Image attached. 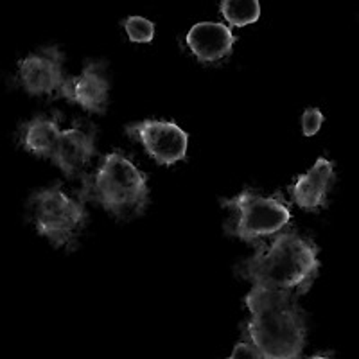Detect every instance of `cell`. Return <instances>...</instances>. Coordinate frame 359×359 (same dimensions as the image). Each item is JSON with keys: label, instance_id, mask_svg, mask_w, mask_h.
I'll use <instances>...</instances> for the list:
<instances>
[{"label": "cell", "instance_id": "1", "mask_svg": "<svg viewBox=\"0 0 359 359\" xmlns=\"http://www.w3.org/2000/svg\"><path fill=\"white\" fill-rule=\"evenodd\" d=\"M245 302L252 314L246 336L264 359H300L306 345V320L294 294L253 286Z\"/></svg>", "mask_w": 359, "mask_h": 359}, {"label": "cell", "instance_id": "2", "mask_svg": "<svg viewBox=\"0 0 359 359\" xmlns=\"http://www.w3.org/2000/svg\"><path fill=\"white\" fill-rule=\"evenodd\" d=\"M320 271L318 246L294 232L278 233L271 245L239 266V275L253 286L302 294L313 286Z\"/></svg>", "mask_w": 359, "mask_h": 359}, {"label": "cell", "instance_id": "3", "mask_svg": "<svg viewBox=\"0 0 359 359\" xmlns=\"http://www.w3.org/2000/svg\"><path fill=\"white\" fill-rule=\"evenodd\" d=\"M83 200H92L117 217L142 214L149 203L147 176L124 153L111 151L83 185Z\"/></svg>", "mask_w": 359, "mask_h": 359}, {"label": "cell", "instance_id": "4", "mask_svg": "<svg viewBox=\"0 0 359 359\" xmlns=\"http://www.w3.org/2000/svg\"><path fill=\"white\" fill-rule=\"evenodd\" d=\"M83 201L69 196L60 185L34 192L29 207L38 233L54 246L72 245L88 219Z\"/></svg>", "mask_w": 359, "mask_h": 359}, {"label": "cell", "instance_id": "5", "mask_svg": "<svg viewBox=\"0 0 359 359\" xmlns=\"http://www.w3.org/2000/svg\"><path fill=\"white\" fill-rule=\"evenodd\" d=\"M219 203L236 216L226 224V232L245 243H255L275 236L286 229L291 221V210L284 201L261 196L253 191H243L237 196L221 200Z\"/></svg>", "mask_w": 359, "mask_h": 359}, {"label": "cell", "instance_id": "6", "mask_svg": "<svg viewBox=\"0 0 359 359\" xmlns=\"http://www.w3.org/2000/svg\"><path fill=\"white\" fill-rule=\"evenodd\" d=\"M126 133L144 146L160 165H172L187 156L189 135L172 121H142L128 124Z\"/></svg>", "mask_w": 359, "mask_h": 359}, {"label": "cell", "instance_id": "7", "mask_svg": "<svg viewBox=\"0 0 359 359\" xmlns=\"http://www.w3.org/2000/svg\"><path fill=\"white\" fill-rule=\"evenodd\" d=\"M65 79L63 54L57 47H45L18 63V83L31 95H60Z\"/></svg>", "mask_w": 359, "mask_h": 359}, {"label": "cell", "instance_id": "8", "mask_svg": "<svg viewBox=\"0 0 359 359\" xmlns=\"http://www.w3.org/2000/svg\"><path fill=\"white\" fill-rule=\"evenodd\" d=\"M110 83L107 69L99 62H90L76 78H67L60 95L90 114H102L108 107Z\"/></svg>", "mask_w": 359, "mask_h": 359}, {"label": "cell", "instance_id": "9", "mask_svg": "<svg viewBox=\"0 0 359 359\" xmlns=\"http://www.w3.org/2000/svg\"><path fill=\"white\" fill-rule=\"evenodd\" d=\"M94 153V135L83 128H70V130H62L50 160L62 169L67 178H76L85 171Z\"/></svg>", "mask_w": 359, "mask_h": 359}, {"label": "cell", "instance_id": "10", "mask_svg": "<svg viewBox=\"0 0 359 359\" xmlns=\"http://www.w3.org/2000/svg\"><path fill=\"white\" fill-rule=\"evenodd\" d=\"M185 41L198 62L216 63L232 53L236 36L229 25L219 22H200L192 25Z\"/></svg>", "mask_w": 359, "mask_h": 359}, {"label": "cell", "instance_id": "11", "mask_svg": "<svg viewBox=\"0 0 359 359\" xmlns=\"http://www.w3.org/2000/svg\"><path fill=\"white\" fill-rule=\"evenodd\" d=\"M334 182V163L318 158L307 172L298 176L290 187L291 200L300 208L316 210L327 203V194Z\"/></svg>", "mask_w": 359, "mask_h": 359}, {"label": "cell", "instance_id": "12", "mask_svg": "<svg viewBox=\"0 0 359 359\" xmlns=\"http://www.w3.org/2000/svg\"><path fill=\"white\" fill-rule=\"evenodd\" d=\"M62 135V130L57 126L56 117H34L22 128V146L29 153L36 156H49L53 155L54 147H56L57 139Z\"/></svg>", "mask_w": 359, "mask_h": 359}, {"label": "cell", "instance_id": "13", "mask_svg": "<svg viewBox=\"0 0 359 359\" xmlns=\"http://www.w3.org/2000/svg\"><path fill=\"white\" fill-rule=\"evenodd\" d=\"M221 15L233 27L255 24L261 17L259 0H221Z\"/></svg>", "mask_w": 359, "mask_h": 359}, {"label": "cell", "instance_id": "14", "mask_svg": "<svg viewBox=\"0 0 359 359\" xmlns=\"http://www.w3.org/2000/svg\"><path fill=\"white\" fill-rule=\"evenodd\" d=\"M124 29L135 43H149L155 38V24L144 17H130L124 20Z\"/></svg>", "mask_w": 359, "mask_h": 359}, {"label": "cell", "instance_id": "15", "mask_svg": "<svg viewBox=\"0 0 359 359\" xmlns=\"http://www.w3.org/2000/svg\"><path fill=\"white\" fill-rule=\"evenodd\" d=\"M323 121H325V117H323V114L318 108H309L302 115V133L306 137H313V135H316L320 131Z\"/></svg>", "mask_w": 359, "mask_h": 359}, {"label": "cell", "instance_id": "16", "mask_svg": "<svg viewBox=\"0 0 359 359\" xmlns=\"http://www.w3.org/2000/svg\"><path fill=\"white\" fill-rule=\"evenodd\" d=\"M229 359H264V355L259 352V348L253 343L241 341L233 347L232 354Z\"/></svg>", "mask_w": 359, "mask_h": 359}, {"label": "cell", "instance_id": "17", "mask_svg": "<svg viewBox=\"0 0 359 359\" xmlns=\"http://www.w3.org/2000/svg\"><path fill=\"white\" fill-rule=\"evenodd\" d=\"M306 359H332V355L329 354H314V355H309V358Z\"/></svg>", "mask_w": 359, "mask_h": 359}]
</instances>
